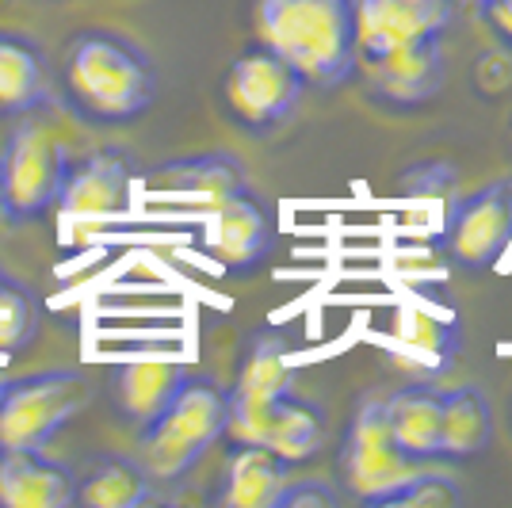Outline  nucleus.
Here are the masks:
<instances>
[{
  "instance_id": "6ab92c4d",
  "label": "nucleus",
  "mask_w": 512,
  "mask_h": 508,
  "mask_svg": "<svg viewBox=\"0 0 512 508\" xmlns=\"http://www.w3.org/2000/svg\"><path fill=\"white\" fill-rule=\"evenodd\" d=\"M287 482H291V466L268 447H234L218 501L226 508H276Z\"/></svg>"
},
{
  "instance_id": "aec40b11",
  "label": "nucleus",
  "mask_w": 512,
  "mask_h": 508,
  "mask_svg": "<svg viewBox=\"0 0 512 508\" xmlns=\"http://www.w3.org/2000/svg\"><path fill=\"white\" fill-rule=\"evenodd\" d=\"M321 444H325V413H321V405L299 398L295 390L283 394L272 405L268 421H264V440H260V447H268L287 466H299V463H310L321 451Z\"/></svg>"
},
{
  "instance_id": "f8f14e48",
  "label": "nucleus",
  "mask_w": 512,
  "mask_h": 508,
  "mask_svg": "<svg viewBox=\"0 0 512 508\" xmlns=\"http://www.w3.org/2000/svg\"><path fill=\"white\" fill-rule=\"evenodd\" d=\"M134 191V165L119 149H100L81 165H69L58 211L73 226H100L119 214H127Z\"/></svg>"
},
{
  "instance_id": "20e7f679",
  "label": "nucleus",
  "mask_w": 512,
  "mask_h": 508,
  "mask_svg": "<svg viewBox=\"0 0 512 508\" xmlns=\"http://www.w3.org/2000/svg\"><path fill=\"white\" fill-rule=\"evenodd\" d=\"M337 470H341V486L348 489V497L371 508H386L390 493L417 470V463H409L394 444V432L386 421V398L367 394L356 405L348 432H344L341 455H337Z\"/></svg>"
},
{
  "instance_id": "7ed1b4c3",
  "label": "nucleus",
  "mask_w": 512,
  "mask_h": 508,
  "mask_svg": "<svg viewBox=\"0 0 512 508\" xmlns=\"http://www.w3.org/2000/svg\"><path fill=\"white\" fill-rule=\"evenodd\" d=\"M226 432V390L214 379L188 375L172 402L142 424L138 463L153 482H180Z\"/></svg>"
},
{
  "instance_id": "423d86ee",
  "label": "nucleus",
  "mask_w": 512,
  "mask_h": 508,
  "mask_svg": "<svg viewBox=\"0 0 512 508\" xmlns=\"http://www.w3.org/2000/svg\"><path fill=\"white\" fill-rule=\"evenodd\" d=\"M85 405V382L77 371H39L12 379L0 398V447L43 451Z\"/></svg>"
},
{
  "instance_id": "1a4fd4ad",
  "label": "nucleus",
  "mask_w": 512,
  "mask_h": 508,
  "mask_svg": "<svg viewBox=\"0 0 512 508\" xmlns=\"http://www.w3.org/2000/svg\"><path fill=\"white\" fill-rule=\"evenodd\" d=\"M356 62L367 65L390 50L444 39L455 20V0H352Z\"/></svg>"
},
{
  "instance_id": "cd10ccee",
  "label": "nucleus",
  "mask_w": 512,
  "mask_h": 508,
  "mask_svg": "<svg viewBox=\"0 0 512 508\" xmlns=\"http://www.w3.org/2000/svg\"><path fill=\"white\" fill-rule=\"evenodd\" d=\"M8 382H12V379H8V371L0 367V398H4V390H8Z\"/></svg>"
},
{
  "instance_id": "a878e982",
  "label": "nucleus",
  "mask_w": 512,
  "mask_h": 508,
  "mask_svg": "<svg viewBox=\"0 0 512 508\" xmlns=\"http://www.w3.org/2000/svg\"><path fill=\"white\" fill-rule=\"evenodd\" d=\"M333 505H341V493L333 486H325V482H318V478L287 482L276 501V508H333Z\"/></svg>"
},
{
  "instance_id": "39448f33",
  "label": "nucleus",
  "mask_w": 512,
  "mask_h": 508,
  "mask_svg": "<svg viewBox=\"0 0 512 508\" xmlns=\"http://www.w3.org/2000/svg\"><path fill=\"white\" fill-rule=\"evenodd\" d=\"M69 176V153L46 123H23L0 153V207L16 222L58 207Z\"/></svg>"
},
{
  "instance_id": "4be33fe9",
  "label": "nucleus",
  "mask_w": 512,
  "mask_h": 508,
  "mask_svg": "<svg viewBox=\"0 0 512 508\" xmlns=\"http://www.w3.org/2000/svg\"><path fill=\"white\" fill-rule=\"evenodd\" d=\"M153 497V478L138 459H104L77 482L85 508H138Z\"/></svg>"
},
{
  "instance_id": "b1692460",
  "label": "nucleus",
  "mask_w": 512,
  "mask_h": 508,
  "mask_svg": "<svg viewBox=\"0 0 512 508\" xmlns=\"http://www.w3.org/2000/svg\"><path fill=\"white\" fill-rule=\"evenodd\" d=\"M463 501V489L455 478L440 470H413L402 486L390 493L386 508H451Z\"/></svg>"
},
{
  "instance_id": "c85d7f7f",
  "label": "nucleus",
  "mask_w": 512,
  "mask_h": 508,
  "mask_svg": "<svg viewBox=\"0 0 512 508\" xmlns=\"http://www.w3.org/2000/svg\"><path fill=\"white\" fill-rule=\"evenodd\" d=\"M455 4H478V0H455Z\"/></svg>"
},
{
  "instance_id": "bb28decb",
  "label": "nucleus",
  "mask_w": 512,
  "mask_h": 508,
  "mask_svg": "<svg viewBox=\"0 0 512 508\" xmlns=\"http://www.w3.org/2000/svg\"><path fill=\"white\" fill-rule=\"evenodd\" d=\"M478 16L493 39L512 50V0H478Z\"/></svg>"
},
{
  "instance_id": "6e6552de",
  "label": "nucleus",
  "mask_w": 512,
  "mask_h": 508,
  "mask_svg": "<svg viewBox=\"0 0 512 508\" xmlns=\"http://www.w3.org/2000/svg\"><path fill=\"white\" fill-rule=\"evenodd\" d=\"M440 245L467 272L493 268L512 245V184H486L451 207Z\"/></svg>"
},
{
  "instance_id": "c756f323",
  "label": "nucleus",
  "mask_w": 512,
  "mask_h": 508,
  "mask_svg": "<svg viewBox=\"0 0 512 508\" xmlns=\"http://www.w3.org/2000/svg\"><path fill=\"white\" fill-rule=\"evenodd\" d=\"M509 428H512V405H509Z\"/></svg>"
},
{
  "instance_id": "f257e3e1",
  "label": "nucleus",
  "mask_w": 512,
  "mask_h": 508,
  "mask_svg": "<svg viewBox=\"0 0 512 508\" xmlns=\"http://www.w3.org/2000/svg\"><path fill=\"white\" fill-rule=\"evenodd\" d=\"M256 39L295 65L306 88L348 85L356 62V12L352 0H256Z\"/></svg>"
},
{
  "instance_id": "5701e85b",
  "label": "nucleus",
  "mask_w": 512,
  "mask_h": 508,
  "mask_svg": "<svg viewBox=\"0 0 512 508\" xmlns=\"http://www.w3.org/2000/svg\"><path fill=\"white\" fill-rule=\"evenodd\" d=\"M46 65L39 46L0 35V115H20L43 100Z\"/></svg>"
},
{
  "instance_id": "4468645a",
  "label": "nucleus",
  "mask_w": 512,
  "mask_h": 508,
  "mask_svg": "<svg viewBox=\"0 0 512 508\" xmlns=\"http://www.w3.org/2000/svg\"><path fill=\"white\" fill-rule=\"evenodd\" d=\"M77 501V478L43 451L0 447V508H65Z\"/></svg>"
},
{
  "instance_id": "dca6fc26",
  "label": "nucleus",
  "mask_w": 512,
  "mask_h": 508,
  "mask_svg": "<svg viewBox=\"0 0 512 508\" xmlns=\"http://www.w3.org/2000/svg\"><path fill=\"white\" fill-rule=\"evenodd\" d=\"M287 340L276 333L256 337L237 367L234 386L226 390V402L241 405V409H264V405L279 402L283 394L295 390V367L287 360Z\"/></svg>"
},
{
  "instance_id": "ddd939ff",
  "label": "nucleus",
  "mask_w": 512,
  "mask_h": 508,
  "mask_svg": "<svg viewBox=\"0 0 512 508\" xmlns=\"http://www.w3.org/2000/svg\"><path fill=\"white\" fill-rule=\"evenodd\" d=\"M459 348H463V333L451 318L425 310V306H413V302H402L394 310L386 352H390L394 367L409 371L413 379L432 382L448 375L459 360Z\"/></svg>"
},
{
  "instance_id": "f03ea898",
  "label": "nucleus",
  "mask_w": 512,
  "mask_h": 508,
  "mask_svg": "<svg viewBox=\"0 0 512 508\" xmlns=\"http://www.w3.org/2000/svg\"><path fill=\"white\" fill-rule=\"evenodd\" d=\"M65 81L73 100L96 123H134L157 100V65L142 46L111 31H88L73 39L65 58Z\"/></svg>"
},
{
  "instance_id": "0eeeda50",
  "label": "nucleus",
  "mask_w": 512,
  "mask_h": 508,
  "mask_svg": "<svg viewBox=\"0 0 512 508\" xmlns=\"http://www.w3.org/2000/svg\"><path fill=\"white\" fill-rule=\"evenodd\" d=\"M302 92H306L302 73L268 46H253L241 58H234V65L226 69V81H222L230 115L256 134L287 123L299 107Z\"/></svg>"
},
{
  "instance_id": "9b49d317",
  "label": "nucleus",
  "mask_w": 512,
  "mask_h": 508,
  "mask_svg": "<svg viewBox=\"0 0 512 508\" xmlns=\"http://www.w3.org/2000/svg\"><path fill=\"white\" fill-rule=\"evenodd\" d=\"M367 77V92L386 107L413 111L428 104L444 92L448 81V54L444 39H425V43H409L390 50L375 62L360 65Z\"/></svg>"
},
{
  "instance_id": "f3484780",
  "label": "nucleus",
  "mask_w": 512,
  "mask_h": 508,
  "mask_svg": "<svg viewBox=\"0 0 512 508\" xmlns=\"http://www.w3.org/2000/svg\"><path fill=\"white\" fill-rule=\"evenodd\" d=\"M440 463H470L486 455L493 440L490 398L478 386L440 390Z\"/></svg>"
},
{
  "instance_id": "412c9836",
  "label": "nucleus",
  "mask_w": 512,
  "mask_h": 508,
  "mask_svg": "<svg viewBox=\"0 0 512 508\" xmlns=\"http://www.w3.org/2000/svg\"><path fill=\"white\" fill-rule=\"evenodd\" d=\"M184 379H188V367H184V363L138 360V363L119 367V375H115V394H119V405L127 409L130 421L146 424L172 402V394L184 386Z\"/></svg>"
},
{
  "instance_id": "a211bd4d",
  "label": "nucleus",
  "mask_w": 512,
  "mask_h": 508,
  "mask_svg": "<svg viewBox=\"0 0 512 508\" xmlns=\"http://www.w3.org/2000/svg\"><path fill=\"white\" fill-rule=\"evenodd\" d=\"M153 188L169 191V195L207 199L214 207L249 188V169L234 153H199V157H180V161L161 165L153 176Z\"/></svg>"
},
{
  "instance_id": "393cba45",
  "label": "nucleus",
  "mask_w": 512,
  "mask_h": 508,
  "mask_svg": "<svg viewBox=\"0 0 512 508\" xmlns=\"http://www.w3.org/2000/svg\"><path fill=\"white\" fill-rule=\"evenodd\" d=\"M35 337V306L20 287L0 283V352H20Z\"/></svg>"
},
{
  "instance_id": "9d476101",
  "label": "nucleus",
  "mask_w": 512,
  "mask_h": 508,
  "mask_svg": "<svg viewBox=\"0 0 512 508\" xmlns=\"http://www.w3.org/2000/svg\"><path fill=\"white\" fill-rule=\"evenodd\" d=\"M203 249L230 276L256 272L276 249V218L268 211V203L253 188L214 203L203 230Z\"/></svg>"
},
{
  "instance_id": "2eb2a0df",
  "label": "nucleus",
  "mask_w": 512,
  "mask_h": 508,
  "mask_svg": "<svg viewBox=\"0 0 512 508\" xmlns=\"http://www.w3.org/2000/svg\"><path fill=\"white\" fill-rule=\"evenodd\" d=\"M440 390L432 382H409L386 398V421L394 444L409 463H440Z\"/></svg>"
}]
</instances>
